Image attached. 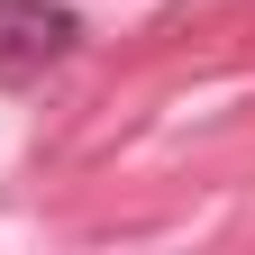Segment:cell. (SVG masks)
Wrapping results in <instances>:
<instances>
[{"instance_id":"obj_1","label":"cell","mask_w":255,"mask_h":255,"mask_svg":"<svg viewBox=\"0 0 255 255\" xmlns=\"http://www.w3.org/2000/svg\"><path fill=\"white\" fill-rule=\"evenodd\" d=\"M82 37V18L64 0H0V82H37L46 64H64Z\"/></svg>"}]
</instances>
